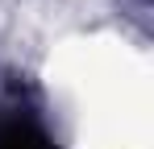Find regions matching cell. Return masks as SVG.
Here are the masks:
<instances>
[{"label":"cell","mask_w":154,"mask_h":149,"mask_svg":"<svg viewBox=\"0 0 154 149\" xmlns=\"http://www.w3.org/2000/svg\"><path fill=\"white\" fill-rule=\"evenodd\" d=\"M0 149H58L54 137L29 116H0Z\"/></svg>","instance_id":"cell-1"}]
</instances>
